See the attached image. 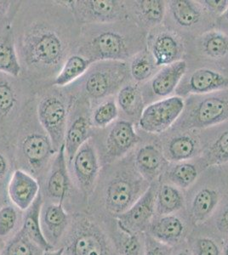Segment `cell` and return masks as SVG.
<instances>
[{
  "label": "cell",
  "mask_w": 228,
  "mask_h": 255,
  "mask_svg": "<svg viewBox=\"0 0 228 255\" xmlns=\"http://www.w3.org/2000/svg\"><path fill=\"white\" fill-rule=\"evenodd\" d=\"M20 76L35 93L53 86L78 49L80 26L65 0H21L12 22Z\"/></svg>",
  "instance_id": "6da1fadb"
},
{
  "label": "cell",
  "mask_w": 228,
  "mask_h": 255,
  "mask_svg": "<svg viewBox=\"0 0 228 255\" xmlns=\"http://www.w3.org/2000/svg\"><path fill=\"white\" fill-rule=\"evenodd\" d=\"M133 151L122 159L101 167L87 206L97 208L93 215L102 219L117 217L148 191L151 184L137 170Z\"/></svg>",
  "instance_id": "7a4b0ae2"
},
{
  "label": "cell",
  "mask_w": 228,
  "mask_h": 255,
  "mask_svg": "<svg viewBox=\"0 0 228 255\" xmlns=\"http://www.w3.org/2000/svg\"><path fill=\"white\" fill-rule=\"evenodd\" d=\"M147 33L130 20L80 26L76 54L92 63L101 61H129L147 49Z\"/></svg>",
  "instance_id": "3957f363"
},
{
  "label": "cell",
  "mask_w": 228,
  "mask_h": 255,
  "mask_svg": "<svg viewBox=\"0 0 228 255\" xmlns=\"http://www.w3.org/2000/svg\"><path fill=\"white\" fill-rule=\"evenodd\" d=\"M15 169H21L41 181L58 151L38 120L36 97L29 105L12 145Z\"/></svg>",
  "instance_id": "277c9868"
},
{
  "label": "cell",
  "mask_w": 228,
  "mask_h": 255,
  "mask_svg": "<svg viewBox=\"0 0 228 255\" xmlns=\"http://www.w3.org/2000/svg\"><path fill=\"white\" fill-rule=\"evenodd\" d=\"M131 81L129 61H101L91 64L84 75L64 88L70 96L85 99L94 108L117 96Z\"/></svg>",
  "instance_id": "5b68a950"
},
{
  "label": "cell",
  "mask_w": 228,
  "mask_h": 255,
  "mask_svg": "<svg viewBox=\"0 0 228 255\" xmlns=\"http://www.w3.org/2000/svg\"><path fill=\"white\" fill-rule=\"evenodd\" d=\"M61 247L63 255H117L102 219L91 213H75Z\"/></svg>",
  "instance_id": "8992f818"
},
{
  "label": "cell",
  "mask_w": 228,
  "mask_h": 255,
  "mask_svg": "<svg viewBox=\"0 0 228 255\" xmlns=\"http://www.w3.org/2000/svg\"><path fill=\"white\" fill-rule=\"evenodd\" d=\"M35 97L32 85L21 76L0 73V139L11 147L24 115Z\"/></svg>",
  "instance_id": "52a82bcc"
},
{
  "label": "cell",
  "mask_w": 228,
  "mask_h": 255,
  "mask_svg": "<svg viewBox=\"0 0 228 255\" xmlns=\"http://www.w3.org/2000/svg\"><path fill=\"white\" fill-rule=\"evenodd\" d=\"M228 197L221 167H209L194 186L185 191L186 212L194 228L206 223Z\"/></svg>",
  "instance_id": "ba28073f"
},
{
  "label": "cell",
  "mask_w": 228,
  "mask_h": 255,
  "mask_svg": "<svg viewBox=\"0 0 228 255\" xmlns=\"http://www.w3.org/2000/svg\"><path fill=\"white\" fill-rule=\"evenodd\" d=\"M185 106L171 130H201L228 121V89L184 98Z\"/></svg>",
  "instance_id": "9c48e42d"
},
{
  "label": "cell",
  "mask_w": 228,
  "mask_h": 255,
  "mask_svg": "<svg viewBox=\"0 0 228 255\" xmlns=\"http://www.w3.org/2000/svg\"><path fill=\"white\" fill-rule=\"evenodd\" d=\"M71 97L64 87L50 86L36 94L38 120L56 151L64 144Z\"/></svg>",
  "instance_id": "30bf717a"
},
{
  "label": "cell",
  "mask_w": 228,
  "mask_h": 255,
  "mask_svg": "<svg viewBox=\"0 0 228 255\" xmlns=\"http://www.w3.org/2000/svg\"><path fill=\"white\" fill-rule=\"evenodd\" d=\"M218 18L210 14L200 1H166L163 25L181 35L186 42L216 28Z\"/></svg>",
  "instance_id": "8fae6325"
},
{
  "label": "cell",
  "mask_w": 228,
  "mask_h": 255,
  "mask_svg": "<svg viewBox=\"0 0 228 255\" xmlns=\"http://www.w3.org/2000/svg\"><path fill=\"white\" fill-rule=\"evenodd\" d=\"M101 167L120 160L133 151L142 136L132 123L118 119L105 128H93L91 138Z\"/></svg>",
  "instance_id": "7c38bea8"
},
{
  "label": "cell",
  "mask_w": 228,
  "mask_h": 255,
  "mask_svg": "<svg viewBox=\"0 0 228 255\" xmlns=\"http://www.w3.org/2000/svg\"><path fill=\"white\" fill-rule=\"evenodd\" d=\"M188 68L209 67L228 72V32L210 30L186 42Z\"/></svg>",
  "instance_id": "4fadbf2b"
},
{
  "label": "cell",
  "mask_w": 228,
  "mask_h": 255,
  "mask_svg": "<svg viewBox=\"0 0 228 255\" xmlns=\"http://www.w3.org/2000/svg\"><path fill=\"white\" fill-rule=\"evenodd\" d=\"M40 191L44 203H65L71 199L86 203L76 189L70 176L64 145L58 151L46 175L40 183Z\"/></svg>",
  "instance_id": "5bb4252c"
},
{
  "label": "cell",
  "mask_w": 228,
  "mask_h": 255,
  "mask_svg": "<svg viewBox=\"0 0 228 255\" xmlns=\"http://www.w3.org/2000/svg\"><path fill=\"white\" fill-rule=\"evenodd\" d=\"M79 26L130 20L124 0H65Z\"/></svg>",
  "instance_id": "9a60e30c"
},
{
  "label": "cell",
  "mask_w": 228,
  "mask_h": 255,
  "mask_svg": "<svg viewBox=\"0 0 228 255\" xmlns=\"http://www.w3.org/2000/svg\"><path fill=\"white\" fill-rule=\"evenodd\" d=\"M71 97L69 114L64 137V147L67 164L72 161L78 149L91 138L93 127L91 122L92 108L87 100Z\"/></svg>",
  "instance_id": "2e32d148"
},
{
  "label": "cell",
  "mask_w": 228,
  "mask_h": 255,
  "mask_svg": "<svg viewBox=\"0 0 228 255\" xmlns=\"http://www.w3.org/2000/svg\"><path fill=\"white\" fill-rule=\"evenodd\" d=\"M70 176L87 206L101 172V162L92 139H90L76 152L67 164Z\"/></svg>",
  "instance_id": "e0dca14e"
},
{
  "label": "cell",
  "mask_w": 228,
  "mask_h": 255,
  "mask_svg": "<svg viewBox=\"0 0 228 255\" xmlns=\"http://www.w3.org/2000/svg\"><path fill=\"white\" fill-rule=\"evenodd\" d=\"M184 99L172 96L146 106L136 129L143 133L160 135L169 130L184 109Z\"/></svg>",
  "instance_id": "ac0fdd59"
},
{
  "label": "cell",
  "mask_w": 228,
  "mask_h": 255,
  "mask_svg": "<svg viewBox=\"0 0 228 255\" xmlns=\"http://www.w3.org/2000/svg\"><path fill=\"white\" fill-rule=\"evenodd\" d=\"M146 44L158 67H165L185 59V39L163 24L147 33Z\"/></svg>",
  "instance_id": "d6986e66"
},
{
  "label": "cell",
  "mask_w": 228,
  "mask_h": 255,
  "mask_svg": "<svg viewBox=\"0 0 228 255\" xmlns=\"http://www.w3.org/2000/svg\"><path fill=\"white\" fill-rule=\"evenodd\" d=\"M139 133L142 136V140L134 149L135 165L148 182L150 184L158 182L170 162H168L163 153L158 135L143 132L142 134Z\"/></svg>",
  "instance_id": "ffe728a7"
},
{
  "label": "cell",
  "mask_w": 228,
  "mask_h": 255,
  "mask_svg": "<svg viewBox=\"0 0 228 255\" xmlns=\"http://www.w3.org/2000/svg\"><path fill=\"white\" fill-rule=\"evenodd\" d=\"M228 89V72L209 67L188 68L174 96L186 98Z\"/></svg>",
  "instance_id": "44dd1931"
},
{
  "label": "cell",
  "mask_w": 228,
  "mask_h": 255,
  "mask_svg": "<svg viewBox=\"0 0 228 255\" xmlns=\"http://www.w3.org/2000/svg\"><path fill=\"white\" fill-rule=\"evenodd\" d=\"M187 71L188 64L182 60L161 67L150 80L141 84L145 106L174 96Z\"/></svg>",
  "instance_id": "7402d4cb"
},
{
  "label": "cell",
  "mask_w": 228,
  "mask_h": 255,
  "mask_svg": "<svg viewBox=\"0 0 228 255\" xmlns=\"http://www.w3.org/2000/svg\"><path fill=\"white\" fill-rule=\"evenodd\" d=\"M159 136L162 151L168 162L194 159L201 156L199 130H169Z\"/></svg>",
  "instance_id": "603a6c76"
},
{
  "label": "cell",
  "mask_w": 228,
  "mask_h": 255,
  "mask_svg": "<svg viewBox=\"0 0 228 255\" xmlns=\"http://www.w3.org/2000/svg\"><path fill=\"white\" fill-rule=\"evenodd\" d=\"M194 229L186 210L173 215L155 216L148 228V235L171 248H176L188 240Z\"/></svg>",
  "instance_id": "cb8c5ba5"
},
{
  "label": "cell",
  "mask_w": 228,
  "mask_h": 255,
  "mask_svg": "<svg viewBox=\"0 0 228 255\" xmlns=\"http://www.w3.org/2000/svg\"><path fill=\"white\" fill-rule=\"evenodd\" d=\"M159 181L151 184L148 191L127 211L114 218L122 228L134 233H146L155 217V198Z\"/></svg>",
  "instance_id": "d4e9b609"
},
{
  "label": "cell",
  "mask_w": 228,
  "mask_h": 255,
  "mask_svg": "<svg viewBox=\"0 0 228 255\" xmlns=\"http://www.w3.org/2000/svg\"><path fill=\"white\" fill-rule=\"evenodd\" d=\"M201 156L208 167L228 163V121L199 130Z\"/></svg>",
  "instance_id": "484cf974"
},
{
  "label": "cell",
  "mask_w": 228,
  "mask_h": 255,
  "mask_svg": "<svg viewBox=\"0 0 228 255\" xmlns=\"http://www.w3.org/2000/svg\"><path fill=\"white\" fill-rule=\"evenodd\" d=\"M72 221V215L67 213L62 203H44L41 209L42 232L51 246L60 248Z\"/></svg>",
  "instance_id": "4316f807"
},
{
  "label": "cell",
  "mask_w": 228,
  "mask_h": 255,
  "mask_svg": "<svg viewBox=\"0 0 228 255\" xmlns=\"http://www.w3.org/2000/svg\"><path fill=\"white\" fill-rule=\"evenodd\" d=\"M40 193V185L31 174L21 169L12 173L7 186V195L10 203L26 211Z\"/></svg>",
  "instance_id": "83f0119b"
},
{
  "label": "cell",
  "mask_w": 228,
  "mask_h": 255,
  "mask_svg": "<svg viewBox=\"0 0 228 255\" xmlns=\"http://www.w3.org/2000/svg\"><path fill=\"white\" fill-rule=\"evenodd\" d=\"M130 20L145 32L160 26L164 22L166 1L163 0H129L125 1Z\"/></svg>",
  "instance_id": "f1b7e54d"
},
{
  "label": "cell",
  "mask_w": 228,
  "mask_h": 255,
  "mask_svg": "<svg viewBox=\"0 0 228 255\" xmlns=\"http://www.w3.org/2000/svg\"><path fill=\"white\" fill-rule=\"evenodd\" d=\"M209 167L202 157L170 162L159 181L170 183L186 191L194 186Z\"/></svg>",
  "instance_id": "f546056e"
},
{
  "label": "cell",
  "mask_w": 228,
  "mask_h": 255,
  "mask_svg": "<svg viewBox=\"0 0 228 255\" xmlns=\"http://www.w3.org/2000/svg\"><path fill=\"white\" fill-rule=\"evenodd\" d=\"M102 220L113 241L117 255H143L145 233H134L123 229L114 218Z\"/></svg>",
  "instance_id": "4dcf8cb0"
},
{
  "label": "cell",
  "mask_w": 228,
  "mask_h": 255,
  "mask_svg": "<svg viewBox=\"0 0 228 255\" xmlns=\"http://www.w3.org/2000/svg\"><path fill=\"white\" fill-rule=\"evenodd\" d=\"M116 102L119 111V119H124L137 126L139 119L144 110L141 84L134 81L125 84L116 96Z\"/></svg>",
  "instance_id": "1f68e13d"
},
{
  "label": "cell",
  "mask_w": 228,
  "mask_h": 255,
  "mask_svg": "<svg viewBox=\"0 0 228 255\" xmlns=\"http://www.w3.org/2000/svg\"><path fill=\"white\" fill-rule=\"evenodd\" d=\"M186 210L185 191L172 184L159 181L155 198V216L173 215Z\"/></svg>",
  "instance_id": "d6a6232c"
},
{
  "label": "cell",
  "mask_w": 228,
  "mask_h": 255,
  "mask_svg": "<svg viewBox=\"0 0 228 255\" xmlns=\"http://www.w3.org/2000/svg\"><path fill=\"white\" fill-rule=\"evenodd\" d=\"M43 203V197L40 191L36 200L23 214V221L20 231L43 251H48L55 250V248L48 243L41 228L40 214Z\"/></svg>",
  "instance_id": "836d02e7"
},
{
  "label": "cell",
  "mask_w": 228,
  "mask_h": 255,
  "mask_svg": "<svg viewBox=\"0 0 228 255\" xmlns=\"http://www.w3.org/2000/svg\"><path fill=\"white\" fill-rule=\"evenodd\" d=\"M224 241L205 226L194 227L187 240L192 255H222Z\"/></svg>",
  "instance_id": "e575fe53"
},
{
  "label": "cell",
  "mask_w": 228,
  "mask_h": 255,
  "mask_svg": "<svg viewBox=\"0 0 228 255\" xmlns=\"http://www.w3.org/2000/svg\"><path fill=\"white\" fill-rule=\"evenodd\" d=\"M0 73L14 77H20L21 74L11 26L0 37Z\"/></svg>",
  "instance_id": "d590c367"
},
{
  "label": "cell",
  "mask_w": 228,
  "mask_h": 255,
  "mask_svg": "<svg viewBox=\"0 0 228 255\" xmlns=\"http://www.w3.org/2000/svg\"><path fill=\"white\" fill-rule=\"evenodd\" d=\"M91 64V61L82 55L78 54L71 55L61 67L60 73L53 82V85L61 88L70 85L84 75Z\"/></svg>",
  "instance_id": "8d00e7d4"
},
{
  "label": "cell",
  "mask_w": 228,
  "mask_h": 255,
  "mask_svg": "<svg viewBox=\"0 0 228 255\" xmlns=\"http://www.w3.org/2000/svg\"><path fill=\"white\" fill-rule=\"evenodd\" d=\"M130 73L132 81L143 84L150 80L161 67H158L153 55L146 49L129 61Z\"/></svg>",
  "instance_id": "74e56055"
},
{
  "label": "cell",
  "mask_w": 228,
  "mask_h": 255,
  "mask_svg": "<svg viewBox=\"0 0 228 255\" xmlns=\"http://www.w3.org/2000/svg\"><path fill=\"white\" fill-rule=\"evenodd\" d=\"M10 202L0 208V240L6 243L21 228L23 214Z\"/></svg>",
  "instance_id": "f35d334b"
},
{
  "label": "cell",
  "mask_w": 228,
  "mask_h": 255,
  "mask_svg": "<svg viewBox=\"0 0 228 255\" xmlns=\"http://www.w3.org/2000/svg\"><path fill=\"white\" fill-rule=\"evenodd\" d=\"M119 118V111L116 96L99 103L91 112V122L95 128H105Z\"/></svg>",
  "instance_id": "ab89813d"
},
{
  "label": "cell",
  "mask_w": 228,
  "mask_h": 255,
  "mask_svg": "<svg viewBox=\"0 0 228 255\" xmlns=\"http://www.w3.org/2000/svg\"><path fill=\"white\" fill-rule=\"evenodd\" d=\"M43 250L26 238L21 231L7 241L2 255H42Z\"/></svg>",
  "instance_id": "60d3db41"
},
{
  "label": "cell",
  "mask_w": 228,
  "mask_h": 255,
  "mask_svg": "<svg viewBox=\"0 0 228 255\" xmlns=\"http://www.w3.org/2000/svg\"><path fill=\"white\" fill-rule=\"evenodd\" d=\"M202 226L223 241L228 239V197L223 200L214 215Z\"/></svg>",
  "instance_id": "b9f144b4"
},
{
  "label": "cell",
  "mask_w": 228,
  "mask_h": 255,
  "mask_svg": "<svg viewBox=\"0 0 228 255\" xmlns=\"http://www.w3.org/2000/svg\"><path fill=\"white\" fill-rule=\"evenodd\" d=\"M21 0H0V37L12 26Z\"/></svg>",
  "instance_id": "7bdbcfd3"
},
{
  "label": "cell",
  "mask_w": 228,
  "mask_h": 255,
  "mask_svg": "<svg viewBox=\"0 0 228 255\" xmlns=\"http://www.w3.org/2000/svg\"><path fill=\"white\" fill-rule=\"evenodd\" d=\"M15 170L11 145L0 139V180H9Z\"/></svg>",
  "instance_id": "ee69618b"
},
{
  "label": "cell",
  "mask_w": 228,
  "mask_h": 255,
  "mask_svg": "<svg viewBox=\"0 0 228 255\" xmlns=\"http://www.w3.org/2000/svg\"><path fill=\"white\" fill-rule=\"evenodd\" d=\"M174 248L162 244L153 237L145 233V247L143 255H172Z\"/></svg>",
  "instance_id": "f6af8a7d"
},
{
  "label": "cell",
  "mask_w": 228,
  "mask_h": 255,
  "mask_svg": "<svg viewBox=\"0 0 228 255\" xmlns=\"http://www.w3.org/2000/svg\"><path fill=\"white\" fill-rule=\"evenodd\" d=\"M207 11L218 18L228 8V0H199Z\"/></svg>",
  "instance_id": "bcb514c9"
},
{
  "label": "cell",
  "mask_w": 228,
  "mask_h": 255,
  "mask_svg": "<svg viewBox=\"0 0 228 255\" xmlns=\"http://www.w3.org/2000/svg\"><path fill=\"white\" fill-rule=\"evenodd\" d=\"M216 28L223 32H228V8L223 15L217 19Z\"/></svg>",
  "instance_id": "7dc6e473"
},
{
  "label": "cell",
  "mask_w": 228,
  "mask_h": 255,
  "mask_svg": "<svg viewBox=\"0 0 228 255\" xmlns=\"http://www.w3.org/2000/svg\"><path fill=\"white\" fill-rule=\"evenodd\" d=\"M9 180H0V208L3 206V204L9 202L7 195V186H8Z\"/></svg>",
  "instance_id": "c3c4849f"
},
{
  "label": "cell",
  "mask_w": 228,
  "mask_h": 255,
  "mask_svg": "<svg viewBox=\"0 0 228 255\" xmlns=\"http://www.w3.org/2000/svg\"><path fill=\"white\" fill-rule=\"evenodd\" d=\"M172 255H192L190 250L188 249V244L187 242L181 244L179 246L174 248Z\"/></svg>",
  "instance_id": "681fc988"
},
{
  "label": "cell",
  "mask_w": 228,
  "mask_h": 255,
  "mask_svg": "<svg viewBox=\"0 0 228 255\" xmlns=\"http://www.w3.org/2000/svg\"><path fill=\"white\" fill-rule=\"evenodd\" d=\"M64 248L60 247L55 250H48V251H43L42 255H63Z\"/></svg>",
  "instance_id": "f907efd6"
},
{
  "label": "cell",
  "mask_w": 228,
  "mask_h": 255,
  "mask_svg": "<svg viewBox=\"0 0 228 255\" xmlns=\"http://www.w3.org/2000/svg\"><path fill=\"white\" fill-rule=\"evenodd\" d=\"M220 167H221V169L223 172V177H224V180H225L226 185H227L228 191V163L224 164V165H221Z\"/></svg>",
  "instance_id": "816d5d0a"
},
{
  "label": "cell",
  "mask_w": 228,
  "mask_h": 255,
  "mask_svg": "<svg viewBox=\"0 0 228 255\" xmlns=\"http://www.w3.org/2000/svg\"><path fill=\"white\" fill-rule=\"evenodd\" d=\"M222 255H228V239H226L223 242Z\"/></svg>",
  "instance_id": "f5cc1de1"
},
{
  "label": "cell",
  "mask_w": 228,
  "mask_h": 255,
  "mask_svg": "<svg viewBox=\"0 0 228 255\" xmlns=\"http://www.w3.org/2000/svg\"><path fill=\"white\" fill-rule=\"evenodd\" d=\"M4 245H5V243H4L3 241L0 240V255H2V252H3Z\"/></svg>",
  "instance_id": "db71d44e"
}]
</instances>
